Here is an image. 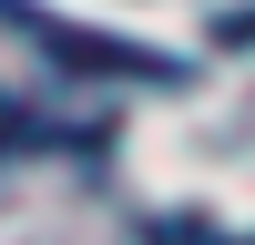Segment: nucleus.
I'll use <instances>...</instances> for the list:
<instances>
[{
    "label": "nucleus",
    "instance_id": "obj_1",
    "mask_svg": "<svg viewBox=\"0 0 255 245\" xmlns=\"http://www.w3.org/2000/svg\"><path fill=\"white\" fill-rule=\"evenodd\" d=\"M0 20H10L20 41H41L61 72H102V82H163V72H174L163 51H143V41H113V31H82V20H51L41 0H0Z\"/></svg>",
    "mask_w": 255,
    "mask_h": 245
},
{
    "label": "nucleus",
    "instance_id": "obj_2",
    "mask_svg": "<svg viewBox=\"0 0 255 245\" xmlns=\"http://www.w3.org/2000/svg\"><path fill=\"white\" fill-rule=\"evenodd\" d=\"M41 143H61V133H51L41 113H20L10 92H0V153H41Z\"/></svg>",
    "mask_w": 255,
    "mask_h": 245
}]
</instances>
